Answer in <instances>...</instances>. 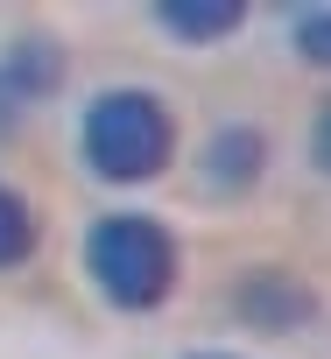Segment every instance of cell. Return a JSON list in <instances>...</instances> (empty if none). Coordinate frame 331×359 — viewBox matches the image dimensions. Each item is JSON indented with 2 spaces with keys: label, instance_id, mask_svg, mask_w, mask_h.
Returning a JSON list of instances; mask_svg holds the SVG:
<instances>
[{
  "label": "cell",
  "instance_id": "6da1fadb",
  "mask_svg": "<svg viewBox=\"0 0 331 359\" xmlns=\"http://www.w3.org/2000/svg\"><path fill=\"white\" fill-rule=\"evenodd\" d=\"M85 268H92V282H99L106 303L155 310L162 296L177 289V240L162 233L155 219H141V212H120V219H99L92 226Z\"/></svg>",
  "mask_w": 331,
  "mask_h": 359
},
{
  "label": "cell",
  "instance_id": "7a4b0ae2",
  "mask_svg": "<svg viewBox=\"0 0 331 359\" xmlns=\"http://www.w3.org/2000/svg\"><path fill=\"white\" fill-rule=\"evenodd\" d=\"M177 134L170 113H162L155 92H99L85 106V162L106 176V184H141L170 162Z\"/></svg>",
  "mask_w": 331,
  "mask_h": 359
},
{
  "label": "cell",
  "instance_id": "3957f363",
  "mask_svg": "<svg viewBox=\"0 0 331 359\" xmlns=\"http://www.w3.org/2000/svg\"><path fill=\"white\" fill-rule=\"evenodd\" d=\"M261 134L254 127H219L212 134V148H205V184L212 191H247L254 176H261Z\"/></svg>",
  "mask_w": 331,
  "mask_h": 359
},
{
  "label": "cell",
  "instance_id": "277c9868",
  "mask_svg": "<svg viewBox=\"0 0 331 359\" xmlns=\"http://www.w3.org/2000/svg\"><path fill=\"white\" fill-rule=\"evenodd\" d=\"M155 22L170 36H184V43H219V36H233L247 22V8L240 0H170V8H155Z\"/></svg>",
  "mask_w": 331,
  "mask_h": 359
},
{
  "label": "cell",
  "instance_id": "5b68a950",
  "mask_svg": "<svg viewBox=\"0 0 331 359\" xmlns=\"http://www.w3.org/2000/svg\"><path fill=\"white\" fill-rule=\"evenodd\" d=\"M240 310H247L261 331H289V324L303 317V289H296L289 275H275V268H268V275H254V282L240 289Z\"/></svg>",
  "mask_w": 331,
  "mask_h": 359
},
{
  "label": "cell",
  "instance_id": "8992f818",
  "mask_svg": "<svg viewBox=\"0 0 331 359\" xmlns=\"http://www.w3.org/2000/svg\"><path fill=\"white\" fill-rule=\"evenodd\" d=\"M29 247H36V212H29V198L0 191V268L29 261Z\"/></svg>",
  "mask_w": 331,
  "mask_h": 359
},
{
  "label": "cell",
  "instance_id": "52a82bcc",
  "mask_svg": "<svg viewBox=\"0 0 331 359\" xmlns=\"http://www.w3.org/2000/svg\"><path fill=\"white\" fill-rule=\"evenodd\" d=\"M296 36H303V57H310V64H324V15H317V8H303Z\"/></svg>",
  "mask_w": 331,
  "mask_h": 359
},
{
  "label": "cell",
  "instance_id": "ba28073f",
  "mask_svg": "<svg viewBox=\"0 0 331 359\" xmlns=\"http://www.w3.org/2000/svg\"><path fill=\"white\" fill-rule=\"evenodd\" d=\"M198 359H226V352H198Z\"/></svg>",
  "mask_w": 331,
  "mask_h": 359
}]
</instances>
